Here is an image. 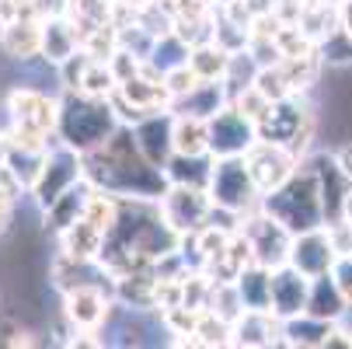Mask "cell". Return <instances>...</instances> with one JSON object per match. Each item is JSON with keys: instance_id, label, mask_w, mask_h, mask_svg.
<instances>
[{"instance_id": "cell-42", "label": "cell", "mask_w": 352, "mask_h": 349, "mask_svg": "<svg viewBox=\"0 0 352 349\" xmlns=\"http://www.w3.org/2000/svg\"><path fill=\"white\" fill-rule=\"evenodd\" d=\"M331 158H335V161H338V168H342V171L352 178V140H349V143H342Z\"/></svg>"}, {"instance_id": "cell-4", "label": "cell", "mask_w": 352, "mask_h": 349, "mask_svg": "<svg viewBox=\"0 0 352 349\" xmlns=\"http://www.w3.org/2000/svg\"><path fill=\"white\" fill-rule=\"evenodd\" d=\"M112 105L122 119V126H136L143 116H154V112H164L175 105V98L164 84V74H157L150 63H143L140 74L119 81L116 94H112Z\"/></svg>"}, {"instance_id": "cell-6", "label": "cell", "mask_w": 352, "mask_h": 349, "mask_svg": "<svg viewBox=\"0 0 352 349\" xmlns=\"http://www.w3.org/2000/svg\"><path fill=\"white\" fill-rule=\"evenodd\" d=\"M258 140L283 143L300 158H307L314 140V109L304 102V94H289L283 102H272L269 116L258 123Z\"/></svg>"}, {"instance_id": "cell-10", "label": "cell", "mask_w": 352, "mask_h": 349, "mask_svg": "<svg viewBox=\"0 0 352 349\" xmlns=\"http://www.w3.org/2000/svg\"><path fill=\"white\" fill-rule=\"evenodd\" d=\"M241 231L248 234L251 252H255V262H258V266L279 269V266H286V262H289L293 231H289L283 220H276L272 213H265L262 207H255L251 213H244Z\"/></svg>"}, {"instance_id": "cell-32", "label": "cell", "mask_w": 352, "mask_h": 349, "mask_svg": "<svg viewBox=\"0 0 352 349\" xmlns=\"http://www.w3.org/2000/svg\"><path fill=\"white\" fill-rule=\"evenodd\" d=\"M116 87H119V77H116L112 63L87 56V67H84V77H80V87H77V91L94 94V98H112Z\"/></svg>"}, {"instance_id": "cell-23", "label": "cell", "mask_w": 352, "mask_h": 349, "mask_svg": "<svg viewBox=\"0 0 352 349\" xmlns=\"http://www.w3.org/2000/svg\"><path fill=\"white\" fill-rule=\"evenodd\" d=\"M105 231L98 227V224H91L87 217H80L77 224H70L63 234H56V241H60V252H67V255H74V259H80V262H98V255H102V248H105Z\"/></svg>"}, {"instance_id": "cell-31", "label": "cell", "mask_w": 352, "mask_h": 349, "mask_svg": "<svg viewBox=\"0 0 352 349\" xmlns=\"http://www.w3.org/2000/svg\"><path fill=\"white\" fill-rule=\"evenodd\" d=\"M168 182H178V185H210V175H213V154L210 158H182L175 154L164 168Z\"/></svg>"}, {"instance_id": "cell-2", "label": "cell", "mask_w": 352, "mask_h": 349, "mask_svg": "<svg viewBox=\"0 0 352 349\" xmlns=\"http://www.w3.org/2000/svg\"><path fill=\"white\" fill-rule=\"evenodd\" d=\"M122 126L112 98H94L84 91H60V123L56 136L74 147L77 154H87L102 147L116 129Z\"/></svg>"}, {"instance_id": "cell-1", "label": "cell", "mask_w": 352, "mask_h": 349, "mask_svg": "<svg viewBox=\"0 0 352 349\" xmlns=\"http://www.w3.org/2000/svg\"><path fill=\"white\" fill-rule=\"evenodd\" d=\"M84 175L112 195H140V199H161L171 185L164 168H154L133 136V126H119L102 147L84 154Z\"/></svg>"}, {"instance_id": "cell-44", "label": "cell", "mask_w": 352, "mask_h": 349, "mask_svg": "<svg viewBox=\"0 0 352 349\" xmlns=\"http://www.w3.org/2000/svg\"><path fill=\"white\" fill-rule=\"evenodd\" d=\"M338 217L352 224V189H349V195H345V203H342V213H338Z\"/></svg>"}, {"instance_id": "cell-8", "label": "cell", "mask_w": 352, "mask_h": 349, "mask_svg": "<svg viewBox=\"0 0 352 349\" xmlns=\"http://www.w3.org/2000/svg\"><path fill=\"white\" fill-rule=\"evenodd\" d=\"M4 116H8V126H18L38 136H53L60 123V94H45L32 84H14L4 94Z\"/></svg>"}, {"instance_id": "cell-18", "label": "cell", "mask_w": 352, "mask_h": 349, "mask_svg": "<svg viewBox=\"0 0 352 349\" xmlns=\"http://www.w3.org/2000/svg\"><path fill=\"white\" fill-rule=\"evenodd\" d=\"M77 53H80V32H77L74 18L70 14L45 18L42 21V53H38V60L56 70Z\"/></svg>"}, {"instance_id": "cell-24", "label": "cell", "mask_w": 352, "mask_h": 349, "mask_svg": "<svg viewBox=\"0 0 352 349\" xmlns=\"http://www.w3.org/2000/svg\"><path fill=\"white\" fill-rule=\"evenodd\" d=\"M331 328H335L331 321L304 311V315L283 321V346H289V349H324Z\"/></svg>"}, {"instance_id": "cell-12", "label": "cell", "mask_w": 352, "mask_h": 349, "mask_svg": "<svg viewBox=\"0 0 352 349\" xmlns=\"http://www.w3.org/2000/svg\"><path fill=\"white\" fill-rule=\"evenodd\" d=\"M244 161H248L251 175H255L262 195H269L279 185H286L300 171V165H304V158H300L296 151H289V147H283V143H269V140H258L244 154Z\"/></svg>"}, {"instance_id": "cell-27", "label": "cell", "mask_w": 352, "mask_h": 349, "mask_svg": "<svg viewBox=\"0 0 352 349\" xmlns=\"http://www.w3.org/2000/svg\"><path fill=\"white\" fill-rule=\"evenodd\" d=\"M230 63H234V53L223 49L217 39L192 45V53H188V67L199 74V81H227Z\"/></svg>"}, {"instance_id": "cell-41", "label": "cell", "mask_w": 352, "mask_h": 349, "mask_svg": "<svg viewBox=\"0 0 352 349\" xmlns=\"http://www.w3.org/2000/svg\"><path fill=\"white\" fill-rule=\"evenodd\" d=\"M32 8H35V14L45 21V18H60V14H70L74 0H32Z\"/></svg>"}, {"instance_id": "cell-13", "label": "cell", "mask_w": 352, "mask_h": 349, "mask_svg": "<svg viewBox=\"0 0 352 349\" xmlns=\"http://www.w3.org/2000/svg\"><path fill=\"white\" fill-rule=\"evenodd\" d=\"M258 143V126L234 102L210 119V154L213 158H244Z\"/></svg>"}, {"instance_id": "cell-16", "label": "cell", "mask_w": 352, "mask_h": 349, "mask_svg": "<svg viewBox=\"0 0 352 349\" xmlns=\"http://www.w3.org/2000/svg\"><path fill=\"white\" fill-rule=\"evenodd\" d=\"M0 49L14 63H32L42 53V18L28 4V11L8 25H0Z\"/></svg>"}, {"instance_id": "cell-30", "label": "cell", "mask_w": 352, "mask_h": 349, "mask_svg": "<svg viewBox=\"0 0 352 349\" xmlns=\"http://www.w3.org/2000/svg\"><path fill=\"white\" fill-rule=\"evenodd\" d=\"M188 53H192V45L178 32H164V35H157L154 49H150V56H146V63L154 67L157 74H168V70L188 63Z\"/></svg>"}, {"instance_id": "cell-38", "label": "cell", "mask_w": 352, "mask_h": 349, "mask_svg": "<svg viewBox=\"0 0 352 349\" xmlns=\"http://www.w3.org/2000/svg\"><path fill=\"white\" fill-rule=\"evenodd\" d=\"M164 84H168V91H171V98L178 102L182 94H188L195 84H199V74L188 67V63H182V67H175V70H168L164 74Z\"/></svg>"}, {"instance_id": "cell-28", "label": "cell", "mask_w": 352, "mask_h": 349, "mask_svg": "<svg viewBox=\"0 0 352 349\" xmlns=\"http://www.w3.org/2000/svg\"><path fill=\"white\" fill-rule=\"evenodd\" d=\"M91 273H98V262H80V259H74L67 252H56V259L49 262V286L63 297L74 286L91 283Z\"/></svg>"}, {"instance_id": "cell-15", "label": "cell", "mask_w": 352, "mask_h": 349, "mask_svg": "<svg viewBox=\"0 0 352 349\" xmlns=\"http://www.w3.org/2000/svg\"><path fill=\"white\" fill-rule=\"evenodd\" d=\"M338 252L328 237V227H314V231H300L293 234V248H289V266L300 269L304 276H321V273H331Z\"/></svg>"}, {"instance_id": "cell-7", "label": "cell", "mask_w": 352, "mask_h": 349, "mask_svg": "<svg viewBox=\"0 0 352 349\" xmlns=\"http://www.w3.org/2000/svg\"><path fill=\"white\" fill-rule=\"evenodd\" d=\"M206 189L213 195V207L241 213V217L262 203L258 182H255V175H251L244 158H213V175H210Z\"/></svg>"}, {"instance_id": "cell-25", "label": "cell", "mask_w": 352, "mask_h": 349, "mask_svg": "<svg viewBox=\"0 0 352 349\" xmlns=\"http://www.w3.org/2000/svg\"><path fill=\"white\" fill-rule=\"evenodd\" d=\"M234 283H237L244 311H272V269L269 266L251 262Z\"/></svg>"}, {"instance_id": "cell-21", "label": "cell", "mask_w": 352, "mask_h": 349, "mask_svg": "<svg viewBox=\"0 0 352 349\" xmlns=\"http://www.w3.org/2000/svg\"><path fill=\"white\" fill-rule=\"evenodd\" d=\"M223 105H230V84L227 81H199L171 109L185 112V116H199V119H213Z\"/></svg>"}, {"instance_id": "cell-29", "label": "cell", "mask_w": 352, "mask_h": 349, "mask_svg": "<svg viewBox=\"0 0 352 349\" xmlns=\"http://www.w3.org/2000/svg\"><path fill=\"white\" fill-rule=\"evenodd\" d=\"M279 67H283V74H286V81H289V87H293L296 94H307V91L318 84L324 60H321L318 45H314V49H307V53H300V56H283Z\"/></svg>"}, {"instance_id": "cell-36", "label": "cell", "mask_w": 352, "mask_h": 349, "mask_svg": "<svg viewBox=\"0 0 352 349\" xmlns=\"http://www.w3.org/2000/svg\"><path fill=\"white\" fill-rule=\"evenodd\" d=\"M255 84L269 102H283V98H289V94H296L293 87H289V81H286V74H283V67L276 63V67H258V74H255Z\"/></svg>"}, {"instance_id": "cell-45", "label": "cell", "mask_w": 352, "mask_h": 349, "mask_svg": "<svg viewBox=\"0 0 352 349\" xmlns=\"http://www.w3.org/2000/svg\"><path fill=\"white\" fill-rule=\"evenodd\" d=\"M18 4H32V0H18Z\"/></svg>"}, {"instance_id": "cell-33", "label": "cell", "mask_w": 352, "mask_h": 349, "mask_svg": "<svg viewBox=\"0 0 352 349\" xmlns=\"http://www.w3.org/2000/svg\"><path fill=\"white\" fill-rule=\"evenodd\" d=\"M195 346H206V349L234 346V325L213 311H203L199 315V325H195Z\"/></svg>"}, {"instance_id": "cell-11", "label": "cell", "mask_w": 352, "mask_h": 349, "mask_svg": "<svg viewBox=\"0 0 352 349\" xmlns=\"http://www.w3.org/2000/svg\"><path fill=\"white\" fill-rule=\"evenodd\" d=\"M116 293L105 290L98 279L74 286L70 293H63V308L60 315L74 325V328H105L116 315Z\"/></svg>"}, {"instance_id": "cell-26", "label": "cell", "mask_w": 352, "mask_h": 349, "mask_svg": "<svg viewBox=\"0 0 352 349\" xmlns=\"http://www.w3.org/2000/svg\"><path fill=\"white\" fill-rule=\"evenodd\" d=\"M175 154H182V158H210V119L175 112Z\"/></svg>"}, {"instance_id": "cell-9", "label": "cell", "mask_w": 352, "mask_h": 349, "mask_svg": "<svg viewBox=\"0 0 352 349\" xmlns=\"http://www.w3.org/2000/svg\"><path fill=\"white\" fill-rule=\"evenodd\" d=\"M157 203H161L164 224L178 237L195 234L199 227H206L210 224V213H213V195H210L206 185H178V182H171Z\"/></svg>"}, {"instance_id": "cell-22", "label": "cell", "mask_w": 352, "mask_h": 349, "mask_svg": "<svg viewBox=\"0 0 352 349\" xmlns=\"http://www.w3.org/2000/svg\"><path fill=\"white\" fill-rule=\"evenodd\" d=\"M349 301H345V293H342V286L335 283V276L331 273H321V276H314L311 279V297H307V315H314V318H324V321H331V325H338L345 315H349Z\"/></svg>"}, {"instance_id": "cell-40", "label": "cell", "mask_w": 352, "mask_h": 349, "mask_svg": "<svg viewBox=\"0 0 352 349\" xmlns=\"http://www.w3.org/2000/svg\"><path fill=\"white\" fill-rule=\"evenodd\" d=\"M331 276H335V283L342 286L345 301L352 304V255H338L335 266H331Z\"/></svg>"}, {"instance_id": "cell-14", "label": "cell", "mask_w": 352, "mask_h": 349, "mask_svg": "<svg viewBox=\"0 0 352 349\" xmlns=\"http://www.w3.org/2000/svg\"><path fill=\"white\" fill-rule=\"evenodd\" d=\"M133 136L140 143V154L154 165V168H168V161L175 158V112H154V116H143L133 126Z\"/></svg>"}, {"instance_id": "cell-43", "label": "cell", "mask_w": 352, "mask_h": 349, "mask_svg": "<svg viewBox=\"0 0 352 349\" xmlns=\"http://www.w3.org/2000/svg\"><path fill=\"white\" fill-rule=\"evenodd\" d=\"M335 8H338V28L352 35V0H335Z\"/></svg>"}, {"instance_id": "cell-5", "label": "cell", "mask_w": 352, "mask_h": 349, "mask_svg": "<svg viewBox=\"0 0 352 349\" xmlns=\"http://www.w3.org/2000/svg\"><path fill=\"white\" fill-rule=\"evenodd\" d=\"M84 178V154H77L74 147H67L56 133L49 136V147H45V161H42V171L35 178V185L28 189V199L35 203V210H49L56 199Z\"/></svg>"}, {"instance_id": "cell-3", "label": "cell", "mask_w": 352, "mask_h": 349, "mask_svg": "<svg viewBox=\"0 0 352 349\" xmlns=\"http://www.w3.org/2000/svg\"><path fill=\"white\" fill-rule=\"evenodd\" d=\"M265 213H272L276 220H283L293 234L300 231H314V227H324L328 224V213H324V195H321V182L314 175V168L304 161L300 171L279 185L276 192L262 195L258 203Z\"/></svg>"}, {"instance_id": "cell-20", "label": "cell", "mask_w": 352, "mask_h": 349, "mask_svg": "<svg viewBox=\"0 0 352 349\" xmlns=\"http://www.w3.org/2000/svg\"><path fill=\"white\" fill-rule=\"evenodd\" d=\"M234 346H244V349L283 346V321L272 311H244L234 321Z\"/></svg>"}, {"instance_id": "cell-35", "label": "cell", "mask_w": 352, "mask_h": 349, "mask_svg": "<svg viewBox=\"0 0 352 349\" xmlns=\"http://www.w3.org/2000/svg\"><path fill=\"white\" fill-rule=\"evenodd\" d=\"M318 53L324 67H352V35L345 28H335L328 39L318 42Z\"/></svg>"}, {"instance_id": "cell-17", "label": "cell", "mask_w": 352, "mask_h": 349, "mask_svg": "<svg viewBox=\"0 0 352 349\" xmlns=\"http://www.w3.org/2000/svg\"><path fill=\"white\" fill-rule=\"evenodd\" d=\"M307 297H311V276L293 269L289 262L272 269V315L279 321L304 315L307 311Z\"/></svg>"}, {"instance_id": "cell-37", "label": "cell", "mask_w": 352, "mask_h": 349, "mask_svg": "<svg viewBox=\"0 0 352 349\" xmlns=\"http://www.w3.org/2000/svg\"><path fill=\"white\" fill-rule=\"evenodd\" d=\"M230 102H234V105H237V109H241V112L251 119V123H255V126H258V123L269 116V109H272V102H269V98H265L255 84H244L241 91H234Z\"/></svg>"}, {"instance_id": "cell-34", "label": "cell", "mask_w": 352, "mask_h": 349, "mask_svg": "<svg viewBox=\"0 0 352 349\" xmlns=\"http://www.w3.org/2000/svg\"><path fill=\"white\" fill-rule=\"evenodd\" d=\"M206 311H213V315H220V318H227V321L234 325V321L244 315L237 283H213V290H210V308H206Z\"/></svg>"}, {"instance_id": "cell-19", "label": "cell", "mask_w": 352, "mask_h": 349, "mask_svg": "<svg viewBox=\"0 0 352 349\" xmlns=\"http://www.w3.org/2000/svg\"><path fill=\"white\" fill-rule=\"evenodd\" d=\"M94 182L84 175L80 182H74L53 207L49 210H42V227L49 231V234H63L70 224H77L80 217H84V210H87V199L94 195Z\"/></svg>"}, {"instance_id": "cell-39", "label": "cell", "mask_w": 352, "mask_h": 349, "mask_svg": "<svg viewBox=\"0 0 352 349\" xmlns=\"http://www.w3.org/2000/svg\"><path fill=\"white\" fill-rule=\"evenodd\" d=\"M324 227H328V237H331V244H335V252H338V255H352V224L342 220V217H335V220H328Z\"/></svg>"}]
</instances>
